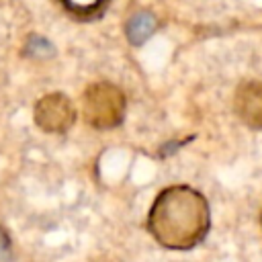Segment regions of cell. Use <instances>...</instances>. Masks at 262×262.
Segmentation results:
<instances>
[{
	"label": "cell",
	"instance_id": "6da1fadb",
	"mask_svg": "<svg viewBox=\"0 0 262 262\" xmlns=\"http://www.w3.org/2000/svg\"><path fill=\"white\" fill-rule=\"evenodd\" d=\"M145 227L166 250L186 252L196 248L211 229V209L203 192L188 184H172L154 199Z\"/></svg>",
	"mask_w": 262,
	"mask_h": 262
},
{
	"label": "cell",
	"instance_id": "7a4b0ae2",
	"mask_svg": "<svg viewBox=\"0 0 262 262\" xmlns=\"http://www.w3.org/2000/svg\"><path fill=\"white\" fill-rule=\"evenodd\" d=\"M127 111V98L123 90L111 82H92L84 90L82 98V115L84 121L98 129H115L123 123Z\"/></svg>",
	"mask_w": 262,
	"mask_h": 262
},
{
	"label": "cell",
	"instance_id": "3957f363",
	"mask_svg": "<svg viewBox=\"0 0 262 262\" xmlns=\"http://www.w3.org/2000/svg\"><path fill=\"white\" fill-rule=\"evenodd\" d=\"M33 119L45 133H66L76 123V106L66 94L51 92L35 102Z\"/></svg>",
	"mask_w": 262,
	"mask_h": 262
},
{
	"label": "cell",
	"instance_id": "277c9868",
	"mask_svg": "<svg viewBox=\"0 0 262 262\" xmlns=\"http://www.w3.org/2000/svg\"><path fill=\"white\" fill-rule=\"evenodd\" d=\"M233 106L237 117L250 129H262V82L260 80L242 82L235 90Z\"/></svg>",
	"mask_w": 262,
	"mask_h": 262
},
{
	"label": "cell",
	"instance_id": "5b68a950",
	"mask_svg": "<svg viewBox=\"0 0 262 262\" xmlns=\"http://www.w3.org/2000/svg\"><path fill=\"white\" fill-rule=\"evenodd\" d=\"M55 2L61 6L66 14L84 23L100 18L111 4V0H55Z\"/></svg>",
	"mask_w": 262,
	"mask_h": 262
},
{
	"label": "cell",
	"instance_id": "8992f818",
	"mask_svg": "<svg viewBox=\"0 0 262 262\" xmlns=\"http://www.w3.org/2000/svg\"><path fill=\"white\" fill-rule=\"evenodd\" d=\"M158 29V20L154 14L149 12H135L129 20H127V39L133 45H141L143 41H147Z\"/></svg>",
	"mask_w": 262,
	"mask_h": 262
},
{
	"label": "cell",
	"instance_id": "52a82bcc",
	"mask_svg": "<svg viewBox=\"0 0 262 262\" xmlns=\"http://www.w3.org/2000/svg\"><path fill=\"white\" fill-rule=\"evenodd\" d=\"M12 260V242L6 229L0 227V262H10Z\"/></svg>",
	"mask_w": 262,
	"mask_h": 262
}]
</instances>
